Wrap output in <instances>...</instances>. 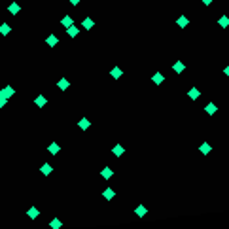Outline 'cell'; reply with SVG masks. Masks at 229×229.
I'll list each match as a JSON object with an SVG mask.
<instances>
[{"label": "cell", "mask_w": 229, "mask_h": 229, "mask_svg": "<svg viewBox=\"0 0 229 229\" xmlns=\"http://www.w3.org/2000/svg\"><path fill=\"white\" fill-rule=\"evenodd\" d=\"M13 93H15V89L8 85L6 89H2V91H0V97H2V99H10V97H13Z\"/></svg>", "instance_id": "cell-1"}, {"label": "cell", "mask_w": 229, "mask_h": 229, "mask_svg": "<svg viewBox=\"0 0 229 229\" xmlns=\"http://www.w3.org/2000/svg\"><path fill=\"white\" fill-rule=\"evenodd\" d=\"M152 82H153V83H155V85H161V83H163V82H165V76H163V74H161V72H155V74H153V76H152Z\"/></svg>", "instance_id": "cell-2"}, {"label": "cell", "mask_w": 229, "mask_h": 229, "mask_svg": "<svg viewBox=\"0 0 229 229\" xmlns=\"http://www.w3.org/2000/svg\"><path fill=\"white\" fill-rule=\"evenodd\" d=\"M121 74H123V70H121L119 66H114L112 70H110V76H112L114 80H119V78H121Z\"/></svg>", "instance_id": "cell-3"}, {"label": "cell", "mask_w": 229, "mask_h": 229, "mask_svg": "<svg viewBox=\"0 0 229 229\" xmlns=\"http://www.w3.org/2000/svg\"><path fill=\"white\" fill-rule=\"evenodd\" d=\"M176 23H178V27H180V29H186V27H188V25H189V19H188V17H186V15H180V17H178V21H176Z\"/></svg>", "instance_id": "cell-4"}, {"label": "cell", "mask_w": 229, "mask_h": 229, "mask_svg": "<svg viewBox=\"0 0 229 229\" xmlns=\"http://www.w3.org/2000/svg\"><path fill=\"white\" fill-rule=\"evenodd\" d=\"M134 214L138 216V218H144V216L148 214V208L144 207V204H140V207H136V208H134Z\"/></svg>", "instance_id": "cell-5"}, {"label": "cell", "mask_w": 229, "mask_h": 229, "mask_svg": "<svg viewBox=\"0 0 229 229\" xmlns=\"http://www.w3.org/2000/svg\"><path fill=\"white\" fill-rule=\"evenodd\" d=\"M216 110H218V106H216L214 102H208L207 106H204V112H207L208 116H214V114H216Z\"/></svg>", "instance_id": "cell-6"}, {"label": "cell", "mask_w": 229, "mask_h": 229, "mask_svg": "<svg viewBox=\"0 0 229 229\" xmlns=\"http://www.w3.org/2000/svg\"><path fill=\"white\" fill-rule=\"evenodd\" d=\"M210 150H212V146H210L208 142H204V144H201V146H199V152H201L203 155H208V153H210Z\"/></svg>", "instance_id": "cell-7"}, {"label": "cell", "mask_w": 229, "mask_h": 229, "mask_svg": "<svg viewBox=\"0 0 229 229\" xmlns=\"http://www.w3.org/2000/svg\"><path fill=\"white\" fill-rule=\"evenodd\" d=\"M199 95H201V93H199V89H197V87H191V89L188 91V97H189L191 100H197V99H199Z\"/></svg>", "instance_id": "cell-8"}, {"label": "cell", "mask_w": 229, "mask_h": 229, "mask_svg": "<svg viewBox=\"0 0 229 229\" xmlns=\"http://www.w3.org/2000/svg\"><path fill=\"white\" fill-rule=\"evenodd\" d=\"M184 68H186V66H184V63H182V61H176V63H174V66H172V70H174L176 74H182V72H184Z\"/></svg>", "instance_id": "cell-9"}, {"label": "cell", "mask_w": 229, "mask_h": 229, "mask_svg": "<svg viewBox=\"0 0 229 229\" xmlns=\"http://www.w3.org/2000/svg\"><path fill=\"white\" fill-rule=\"evenodd\" d=\"M45 102H48V99H45L44 95H38V97L34 99V104H36L38 108H42V106H45Z\"/></svg>", "instance_id": "cell-10"}, {"label": "cell", "mask_w": 229, "mask_h": 229, "mask_svg": "<svg viewBox=\"0 0 229 229\" xmlns=\"http://www.w3.org/2000/svg\"><path fill=\"white\" fill-rule=\"evenodd\" d=\"M40 171H42V174H44V176H49V174L53 172V167H51L49 163H45V165H42V169H40Z\"/></svg>", "instance_id": "cell-11"}, {"label": "cell", "mask_w": 229, "mask_h": 229, "mask_svg": "<svg viewBox=\"0 0 229 229\" xmlns=\"http://www.w3.org/2000/svg\"><path fill=\"white\" fill-rule=\"evenodd\" d=\"M61 23H63V27H64V29H68V27H72V25H74V21H72V17H70V15H64Z\"/></svg>", "instance_id": "cell-12"}, {"label": "cell", "mask_w": 229, "mask_h": 229, "mask_svg": "<svg viewBox=\"0 0 229 229\" xmlns=\"http://www.w3.org/2000/svg\"><path fill=\"white\" fill-rule=\"evenodd\" d=\"M82 25H83V29H85V30H91V29H93V25H95V23H93V19H91V17H85Z\"/></svg>", "instance_id": "cell-13"}, {"label": "cell", "mask_w": 229, "mask_h": 229, "mask_svg": "<svg viewBox=\"0 0 229 229\" xmlns=\"http://www.w3.org/2000/svg\"><path fill=\"white\" fill-rule=\"evenodd\" d=\"M89 125H91V123H89V119H87V118H82V119L78 121V127H80L82 131H87V129H89Z\"/></svg>", "instance_id": "cell-14"}, {"label": "cell", "mask_w": 229, "mask_h": 229, "mask_svg": "<svg viewBox=\"0 0 229 229\" xmlns=\"http://www.w3.org/2000/svg\"><path fill=\"white\" fill-rule=\"evenodd\" d=\"M100 174H102V178H104V180H110V178H112V176H114V171H112V169H110V167H104V169H102V172H100Z\"/></svg>", "instance_id": "cell-15"}, {"label": "cell", "mask_w": 229, "mask_h": 229, "mask_svg": "<svg viewBox=\"0 0 229 229\" xmlns=\"http://www.w3.org/2000/svg\"><path fill=\"white\" fill-rule=\"evenodd\" d=\"M45 42H48V45H49V48H55V45L59 44V38H57L55 34H51L49 38H45Z\"/></svg>", "instance_id": "cell-16"}, {"label": "cell", "mask_w": 229, "mask_h": 229, "mask_svg": "<svg viewBox=\"0 0 229 229\" xmlns=\"http://www.w3.org/2000/svg\"><path fill=\"white\" fill-rule=\"evenodd\" d=\"M57 85H59V89H61V91H64V89H68V87H70V82H68L66 78H61Z\"/></svg>", "instance_id": "cell-17"}, {"label": "cell", "mask_w": 229, "mask_h": 229, "mask_svg": "<svg viewBox=\"0 0 229 229\" xmlns=\"http://www.w3.org/2000/svg\"><path fill=\"white\" fill-rule=\"evenodd\" d=\"M102 197H104L106 201H110V199H114V197H116V191L108 188V189H104V191H102Z\"/></svg>", "instance_id": "cell-18"}, {"label": "cell", "mask_w": 229, "mask_h": 229, "mask_svg": "<svg viewBox=\"0 0 229 229\" xmlns=\"http://www.w3.org/2000/svg\"><path fill=\"white\" fill-rule=\"evenodd\" d=\"M218 25H220L222 29H225V27H229V17H227V15H222V17L218 19Z\"/></svg>", "instance_id": "cell-19"}, {"label": "cell", "mask_w": 229, "mask_h": 229, "mask_svg": "<svg viewBox=\"0 0 229 229\" xmlns=\"http://www.w3.org/2000/svg\"><path fill=\"white\" fill-rule=\"evenodd\" d=\"M8 10H10V13H12V15H17V13H19V10H21V8H19V4H17V2H12V4H10V8H8Z\"/></svg>", "instance_id": "cell-20"}, {"label": "cell", "mask_w": 229, "mask_h": 229, "mask_svg": "<svg viewBox=\"0 0 229 229\" xmlns=\"http://www.w3.org/2000/svg\"><path fill=\"white\" fill-rule=\"evenodd\" d=\"M112 153L116 155V157H119V155L123 153V146H121V144H116V146L112 148Z\"/></svg>", "instance_id": "cell-21"}, {"label": "cell", "mask_w": 229, "mask_h": 229, "mask_svg": "<svg viewBox=\"0 0 229 229\" xmlns=\"http://www.w3.org/2000/svg\"><path fill=\"white\" fill-rule=\"evenodd\" d=\"M59 150H61V146H59V144H55V142H53V144H49V148H48V152H49L51 155L59 153Z\"/></svg>", "instance_id": "cell-22"}, {"label": "cell", "mask_w": 229, "mask_h": 229, "mask_svg": "<svg viewBox=\"0 0 229 229\" xmlns=\"http://www.w3.org/2000/svg\"><path fill=\"white\" fill-rule=\"evenodd\" d=\"M78 32H80V30H78V27H74V25L66 29V34H68V36H72V38H74V36H78Z\"/></svg>", "instance_id": "cell-23"}, {"label": "cell", "mask_w": 229, "mask_h": 229, "mask_svg": "<svg viewBox=\"0 0 229 229\" xmlns=\"http://www.w3.org/2000/svg\"><path fill=\"white\" fill-rule=\"evenodd\" d=\"M10 30H12V27L8 25V23H4V25H0V34H10Z\"/></svg>", "instance_id": "cell-24"}, {"label": "cell", "mask_w": 229, "mask_h": 229, "mask_svg": "<svg viewBox=\"0 0 229 229\" xmlns=\"http://www.w3.org/2000/svg\"><path fill=\"white\" fill-rule=\"evenodd\" d=\"M27 214H29V218H32V220L40 216V212H38V208H29V212H27Z\"/></svg>", "instance_id": "cell-25"}, {"label": "cell", "mask_w": 229, "mask_h": 229, "mask_svg": "<svg viewBox=\"0 0 229 229\" xmlns=\"http://www.w3.org/2000/svg\"><path fill=\"white\" fill-rule=\"evenodd\" d=\"M61 225H63V223H61V220H57V218L51 220V223H49V227H53V229H59Z\"/></svg>", "instance_id": "cell-26"}, {"label": "cell", "mask_w": 229, "mask_h": 229, "mask_svg": "<svg viewBox=\"0 0 229 229\" xmlns=\"http://www.w3.org/2000/svg\"><path fill=\"white\" fill-rule=\"evenodd\" d=\"M8 104V99H2V97H0V108H4Z\"/></svg>", "instance_id": "cell-27"}, {"label": "cell", "mask_w": 229, "mask_h": 229, "mask_svg": "<svg viewBox=\"0 0 229 229\" xmlns=\"http://www.w3.org/2000/svg\"><path fill=\"white\" fill-rule=\"evenodd\" d=\"M68 2H70V4H72V6H78V4H80V2H82V0H68Z\"/></svg>", "instance_id": "cell-28"}, {"label": "cell", "mask_w": 229, "mask_h": 229, "mask_svg": "<svg viewBox=\"0 0 229 229\" xmlns=\"http://www.w3.org/2000/svg\"><path fill=\"white\" fill-rule=\"evenodd\" d=\"M201 2H203L204 6H210V4H212V0H201Z\"/></svg>", "instance_id": "cell-29"}, {"label": "cell", "mask_w": 229, "mask_h": 229, "mask_svg": "<svg viewBox=\"0 0 229 229\" xmlns=\"http://www.w3.org/2000/svg\"><path fill=\"white\" fill-rule=\"evenodd\" d=\"M223 74H225V76H229V66H227V68H223Z\"/></svg>", "instance_id": "cell-30"}]
</instances>
